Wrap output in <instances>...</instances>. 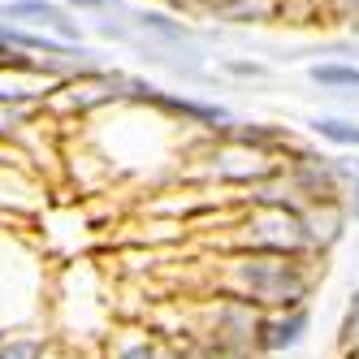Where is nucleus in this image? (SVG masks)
Masks as SVG:
<instances>
[{
    "instance_id": "10",
    "label": "nucleus",
    "mask_w": 359,
    "mask_h": 359,
    "mask_svg": "<svg viewBox=\"0 0 359 359\" xmlns=\"http://www.w3.org/2000/svg\"><path fill=\"white\" fill-rule=\"evenodd\" d=\"M312 135L325 143H338V147H359V126L342 121V117H316L312 121Z\"/></svg>"
},
{
    "instance_id": "1",
    "label": "nucleus",
    "mask_w": 359,
    "mask_h": 359,
    "mask_svg": "<svg viewBox=\"0 0 359 359\" xmlns=\"http://www.w3.org/2000/svg\"><path fill=\"white\" fill-rule=\"evenodd\" d=\"M221 290L229 299L260 307V312H294V307H307L316 290V264L303 260V255L238 251L225 269Z\"/></svg>"
},
{
    "instance_id": "7",
    "label": "nucleus",
    "mask_w": 359,
    "mask_h": 359,
    "mask_svg": "<svg viewBox=\"0 0 359 359\" xmlns=\"http://www.w3.org/2000/svg\"><path fill=\"white\" fill-rule=\"evenodd\" d=\"M177 346H182V359H255V355L229 346V342L212 338V333H203V329L182 333V338H177Z\"/></svg>"
},
{
    "instance_id": "11",
    "label": "nucleus",
    "mask_w": 359,
    "mask_h": 359,
    "mask_svg": "<svg viewBox=\"0 0 359 359\" xmlns=\"http://www.w3.org/2000/svg\"><path fill=\"white\" fill-rule=\"evenodd\" d=\"M342 351H359V286L351 290L346 312H342V325H338V355Z\"/></svg>"
},
{
    "instance_id": "4",
    "label": "nucleus",
    "mask_w": 359,
    "mask_h": 359,
    "mask_svg": "<svg viewBox=\"0 0 359 359\" xmlns=\"http://www.w3.org/2000/svg\"><path fill=\"white\" fill-rule=\"evenodd\" d=\"M100 359H182V346L169 333H143V329H121L109 333Z\"/></svg>"
},
{
    "instance_id": "13",
    "label": "nucleus",
    "mask_w": 359,
    "mask_h": 359,
    "mask_svg": "<svg viewBox=\"0 0 359 359\" xmlns=\"http://www.w3.org/2000/svg\"><path fill=\"white\" fill-rule=\"evenodd\" d=\"M312 83H320V87H359V65H312Z\"/></svg>"
},
{
    "instance_id": "19",
    "label": "nucleus",
    "mask_w": 359,
    "mask_h": 359,
    "mask_svg": "<svg viewBox=\"0 0 359 359\" xmlns=\"http://www.w3.org/2000/svg\"><path fill=\"white\" fill-rule=\"evenodd\" d=\"M342 5H355V9H359V0H342Z\"/></svg>"
},
{
    "instance_id": "18",
    "label": "nucleus",
    "mask_w": 359,
    "mask_h": 359,
    "mask_svg": "<svg viewBox=\"0 0 359 359\" xmlns=\"http://www.w3.org/2000/svg\"><path fill=\"white\" fill-rule=\"evenodd\" d=\"M338 359H359V351H342V355H338Z\"/></svg>"
},
{
    "instance_id": "6",
    "label": "nucleus",
    "mask_w": 359,
    "mask_h": 359,
    "mask_svg": "<svg viewBox=\"0 0 359 359\" xmlns=\"http://www.w3.org/2000/svg\"><path fill=\"white\" fill-rule=\"evenodd\" d=\"M0 18L9 22H39V27H53L61 39H79V22H69L61 5H48V0H13V5H0Z\"/></svg>"
},
{
    "instance_id": "14",
    "label": "nucleus",
    "mask_w": 359,
    "mask_h": 359,
    "mask_svg": "<svg viewBox=\"0 0 359 359\" xmlns=\"http://www.w3.org/2000/svg\"><path fill=\"white\" fill-rule=\"evenodd\" d=\"M0 43H18V48H35V53H65V43H53V39H43V35H22V31H5L0 27Z\"/></svg>"
},
{
    "instance_id": "8",
    "label": "nucleus",
    "mask_w": 359,
    "mask_h": 359,
    "mask_svg": "<svg viewBox=\"0 0 359 359\" xmlns=\"http://www.w3.org/2000/svg\"><path fill=\"white\" fill-rule=\"evenodd\" d=\"M139 95L156 100L161 109L182 113V117H191V121H203V126H229V113L217 109V104H195V100H177V95H151V87H139Z\"/></svg>"
},
{
    "instance_id": "5",
    "label": "nucleus",
    "mask_w": 359,
    "mask_h": 359,
    "mask_svg": "<svg viewBox=\"0 0 359 359\" xmlns=\"http://www.w3.org/2000/svg\"><path fill=\"white\" fill-rule=\"evenodd\" d=\"M312 329V307H294V312H264L260 320V359L264 355H286L307 342Z\"/></svg>"
},
{
    "instance_id": "16",
    "label": "nucleus",
    "mask_w": 359,
    "mask_h": 359,
    "mask_svg": "<svg viewBox=\"0 0 359 359\" xmlns=\"http://www.w3.org/2000/svg\"><path fill=\"white\" fill-rule=\"evenodd\" d=\"M74 5H87V9H104L109 0H74Z\"/></svg>"
},
{
    "instance_id": "15",
    "label": "nucleus",
    "mask_w": 359,
    "mask_h": 359,
    "mask_svg": "<svg viewBox=\"0 0 359 359\" xmlns=\"http://www.w3.org/2000/svg\"><path fill=\"white\" fill-rule=\"evenodd\" d=\"M0 69H35L27 57H18L13 48H0Z\"/></svg>"
},
{
    "instance_id": "2",
    "label": "nucleus",
    "mask_w": 359,
    "mask_h": 359,
    "mask_svg": "<svg viewBox=\"0 0 359 359\" xmlns=\"http://www.w3.org/2000/svg\"><path fill=\"white\" fill-rule=\"evenodd\" d=\"M243 251L260 255H303L312 260L316 243L307 234L303 208H255L243 225Z\"/></svg>"
},
{
    "instance_id": "9",
    "label": "nucleus",
    "mask_w": 359,
    "mask_h": 359,
    "mask_svg": "<svg viewBox=\"0 0 359 359\" xmlns=\"http://www.w3.org/2000/svg\"><path fill=\"white\" fill-rule=\"evenodd\" d=\"M53 338L48 333H13L0 342V359H53Z\"/></svg>"
},
{
    "instance_id": "3",
    "label": "nucleus",
    "mask_w": 359,
    "mask_h": 359,
    "mask_svg": "<svg viewBox=\"0 0 359 359\" xmlns=\"http://www.w3.org/2000/svg\"><path fill=\"white\" fill-rule=\"evenodd\" d=\"M260 320H264L260 307L221 294L217 307H212V320L203 325V333H212V338H221V342H229V346H238V351L260 359Z\"/></svg>"
},
{
    "instance_id": "12",
    "label": "nucleus",
    "mask_w": 359,
    "mask_h": 359,
    "mask_svg": "<svg viewBox=\"0 0 359 359\" xmlns=\"http://www.w3.org/2000/svg\"><path fill=\"white\" fill-rule=\"evenodd\" d=\"M342 165V208L351 221H359V156L338 161Z\"/></svg>"
},
{
    "instance_id": "17",
    "label": "nucleus",
    "mask_w": 359,
    "mask_h": 359,
    "mask_svg": "<svg viewBox=\"0 0 359 359\" xmlns=\"http://www.w3.org/2000/svg\"><path fill=\"white\" fill-rule=\"evenodd\" d=\"M53 359H79V355H69V351H53Z\"/></svg>"
}]
</instances>
